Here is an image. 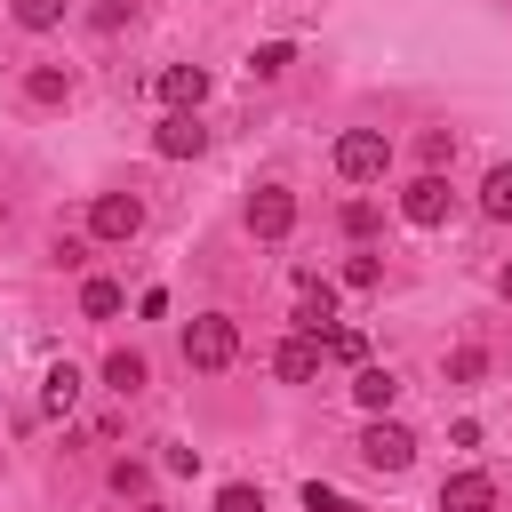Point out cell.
I'll return each mask as SVG.
<instances>
[{"label":"cell","mask_w":512,"mask_h":512,"mask_svg":"<svg viewBox=\"0 0 512 512\" xmlns=\"http://www.w3.org/2000/svg\"><path fill=\"white\" fill-rule=\"evenodd\" d=\"M448 152H456V136L448 128H424V168H448Z\"/></svg>","instance_id":"obj_27"},{"label":"cell","mask_w":512,"mask_h":512,"mask_svg":"<svg viewBox=\"0 0 512 512\" xmlns=\"http://www.w3.org/2000/svg\"><path fill=\"white\" fill-rule=\"evenodd\" d=\"M8 8H16L24 32H56V24H64V0H8Z\"/></svg>","instance_id":"obj_18"},{"label":"cell","mask_w":512,"mask_h":512,"mask_svg":"<svg viewBox=\"0 0 512 512\" xmlns=\"http://www.w3.org/2000/svg\"><path fill=\"white\" fill-rule=\"evenodd\" d=\"M496 288H504V304H512V264H504V272H496Z\"/></svg>","instance_id":"obj_29"},{"label":"cell","mask_w":512,"mask_h":512,"mask_svg":"<svg viewBox=\"0 0 512 512\" xmlns=\"http://www.w3.org/2000/svg\"><path fill=\"white\" fill-rule=\"evenodd\" d=\"M336 224H344L352 240H368V232H376V200H344V208H336Z\"/></svg>","instance_id":"obj_25"},{"label":"cell","mask_w":512,"mask_h":512,"mask_svg":"<svg viewBox=\"0 0 512 512\" xmlns=\"http://www.w3.org/2000/svg\"><path fill=\"white\" fill-rule=\"evenodd\" d=\"M104 480H112V496H144V488H152V472H144L136 456H120V464H112Z\"/></svg>","instance_id":"obj_23"},{"label":"cell","mask_w":512,"mask_h":512,"mask_svg":"<svg viewBox=\"0 0 512 512\" xmlns=\"http://www.w3.org/2000/svg\"><path fill=\"white\" fill-rule=\"evenodd\" d=\"M344 288H384V256H344Z\"/></svg>","instance_id":"obj_22"},{"label":"cell","mask_w":512,"mask_h":512,"mask_svg":"<svg viewBox=\"0 0 512 512\" xmlns=\"http://www.w3.org/2000/svg\"><path fill=\"white\" fill-rule=\"evenodd\" d=\"M216 512H264V488H248V480H224V488H216Z\"/></svg>","instance_id":"obj_24"},{"label":"cell","mask_w":512,"mask_h":512,"mask_svg":"<svg viewBox=\"0 0 512 512\" xmlns=\"http://www.w3.org/2000/svg\"><path fill=\"white\" fill-rule=\"evenodd\" d=\"M152 152H160V160H200V152H208V128H200L192 112H168V120L152 128Z\"/></svg>","instance_id":"obj_8"},{"label":"cell","mask_w":512,"mask_h":512,"mask_svg":"<svg viewBox=\"0 0 512 512\" xmlns=\"http://www.w3.org/2000/svg\"><path fill=\"white\" fill-rule=\"evenodd\" d=\"M384 168H392V136L384 128H344L336 136V176L344 184H376Z\"/></svg>","instance_id":"obj_2"},{"label":"cell","mask_w":512,"mask_h":512,"mask_svg":"<svg viewBox=\"0 0 512 512\" xmlns=\"http://www.w3.org/2000/svg\"><path fill=\"white\" fill-rule=\"evenodd\" d=\"M120 24H128V0H104L96 8V32H120Z\"/></svg>","instance_id":"obj_28"},{"label":"cell","mask_w":512,"mask_h":512,"mask_svg":"<svg viewBox=\"0 0 512 512\" xmlns=\"http://www.w3.org/2000/svg\"><path fill=\"white\" fill-rule=\"evenodd\" d=\"M288 64H296V48H288V40H264V48L248 56V72H256V80H280Z\"/></svg>","instance_id":"obj_19"},{"label":"cell","mask_w":512,"mask_h":512,"mask_svg":"<svg viewBox=\"0 0 512 512\" xmlns=\"http://www.w3.org/2000/svg\"><path fill=\"white\" fill-rule=\"evenodd\" d=\"M232 360H240V328H232L224 312H200V320L184 328V368L216 376V368H232Z\"/></svg>","instance_id":"obj_1"},{"label":"cell","mask_w":512,"mask_h":512,"mask_svg":"<svg viewBox=\"0 0 512 512\" xmlns=\"http://www.w3.org/2000/svg\"><path fill=\"white\" fill-rule=\"evenodd\" d=\"M160 104H168V112H200V104H208V72H200V64H168V72H160Z\"/></svg>","instance_id":"obj_11"},{"label":"cell","mask_w":512,"mask_h":512,"mask_svg":"<svg viewBox=\"0 0 512 512\" xmlns=\"http://www.w3.org/2000/svg\"><path fill=\"white\" fill-rule=\"evenodd\" d=\"M80 408V368L72 360H48V376H40V416H72Z\"/></svg>","instance_id":"obj_12"},{"label":"cell","mask_w":512,"mask_h":512,"mask_svg":"<svg viewBox=\"0 0 512 512\" xmlns=\"http://www.w3.org/2000/svg\"><path fill=\"white\" fill-rule=\"evenodd\" d=\"M352 400H360L368 416H384V408L400 400V376H392V368H376V360H360V368H352Z\"/></svg>","instance_id":"obj_13"},{"label":"cell","mask_w":512,"mask_h":512,"mask_svg":"<svg viewBox=\"0 0 512 512\" xmlns=\"http://www.w3.org/2000/svg\"><path fill=\"white\" fill-rule=\"evenodd\" d=\"M304 512H352V504H344L328 480H304Z\"/></svg>","instance_id":"obj_26"},{"label":"cell","mask_w":512,"mask_h":512,"mask_svg":"<svg viewBox=\"0 0 512 512\" xmlns=\"http://www.w3.org/2000/svg\"><path fill=\"white\" fill-rule=\"evenodd\" d=\"M400 216H408L416 232H440V224H448V176H440V168H424V176L400 192Z\"/></svg>","instance_id":"obj_6"},{"label":"cell","mask_w":512,"mask_h":512,"mask_svg":"<svg viewBox=\"0 0 512 512\" xmlns=\"http://www.w3.org/2000/svg\"><path fill=\"white\" fill-rule=\"evenodd\" d=\"M120 304H128V296H120V280H80V312H88V320H112Z\"/></svg>","instance_id":"obj_17"},{"label":"cell","mask_w":512,"mask_h":512,"mask_svg":"<svg viewBox=\"0 0 512 512\" xmlns=\"http://www.w3.org/2000/svg\"><path fill=\"white\" fill-rule=\"evenodd\" d=\"M248 232L256 240H288L296 232V192L288 184H256L248 192Z\"/></svg>","instance_id":"obj_5"},{"label":"cell","mask_w":512,"mask_h":512,"mask_svg":"<svg viewBox=\"0 0 512 512\" xmlns=\"http://www.w3.org/2000/svg\"><path fill=\"white\" fill-rule=\"evenodd\" d=\"M480 216H488V224H512V160L480 176Z\"/></svg>","instance_id":"obj_16"},{"label":"cell","mask_w":512,"mask_h":512,"mask_svg":"<svg viewBox=\"0 0 512 512\" xmlns=\"http://www.w3.org/2000/svg\"><path fill=\"white\" fill-rule=\"evenodd\" d=\"M320 344H328V360H344V368H360V360H368V336H360V328H328Z\"/></svg>","instance_id":"obj_20"},{"label":"cell","mask_w":512,"mask_h":512,"mask_svg":"<svg viewBox=\"0 0 512 512\" xmlns=\"http://www.w3.org/2000/svg\"><path fill=\"white\" fill-rule=\"evenodd\" d=\"M320 352H328V344L296 328V336H288V344L272 352V376H280V384H312V376H320Z\"/></svg>","instance_id":"obj_9"},{"label":"cell","mask_w":512,"mask_h":512,"mask_svg":"<svg viewBox=\"0 0 512 512\" xmlns=\"http://www.w3.org/2000/svg\"><path fill=\"white\" fill-rule=\"evenodd\" d=\"M24 96H32V104H72V72H64V64H32V72H24Z\"/></svg>","instance_id":"obj_15"},{"label":"cell","mask_w":512,"mask_h":512,"mask_svg":"<svg viewBox=\"0 0 512 512\" xmlns=\"http://www.w3.org/2000/svg\"><path fill=\"white\" fill-rule=\"evenodd\" d=\"M104 384H112V392H120V400H136V392H144V384H152V368H144V352H128V344H120V352H112V360H104Z\"/></svg>","instance_id":"obj_14"},{"label":"cell","mask_w":512,"mask_h":512,"mask_svg":"<svg viewBox=\"0 0 512 512\" xmlns=\"http://www.w3.org/2000/svg\"><path fill=\"white\" fill-rule=\"evenodd\" d=\"M360 464H368V472H408V464H416V432L392 424V416H368V432H360Z\"/></svg>","instance_id":"obj_3"},{"label":"cell","mask_w":512,"mask_h":512,"mask_svg":"<svg viewBox=\"0 0 512 512\" xmlns=\"http://www.w3.org/2000/svg\"><path fill=\"white\" fill-rule=\"evenodd\" d=\"M440 512H496V480L488 472H448L440 480Z\"/></svg>","instance_id":"obj_10"},{"label":"cell","mask_w":512,"mask_h":512,"mask_svg":"<svg viewBox=\"0 0 512 512\" xmlns=\"http://www.w3.org/2000/svg\"><path fill=\"white\" fill-rule=\"evenodd\" d=\"M88 232L96 240H136L144 232V200L136 192H96L88 200Z\"/></svg>","instance_id":"obj_4"},{"label":"cell","mask_w":512,"mask_h":512,"mask_svg":"<svg viewBox=\"0 0 512 512\" xmlns=\"http://www.w3.org/2000/svg\"><path fill=\"white\" fill-rule=\"evenodd\" d=\"M480 376H488V352L480 344H456L448 352V384H480Z\"/></svg>","instance_id":"obj_21"},{"label":"cell","mask_w":512,"mask_h":512,"mask_svg":"<svg viewBox=\"0 0 512 512\" xmlns=\"http://www.w3.org/2000/svg\"><path fill=\"white\" fill-rule=\"evenodd\" d=\"M296 328H304V336H328V328H336V288H328L320 272H296Z\"/></svg>","instance_id":"obj_7"}]
</instances>
